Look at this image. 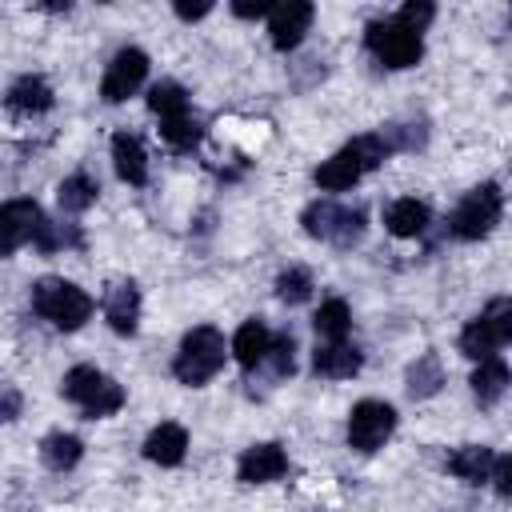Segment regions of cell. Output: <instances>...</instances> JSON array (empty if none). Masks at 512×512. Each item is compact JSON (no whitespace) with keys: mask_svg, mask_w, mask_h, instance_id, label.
<instances>
[{"mask_svg":"<svg viewBox=\"0 0 512 512\" xmlns=\"http://www.w3.org/2000/svg\"><path fill=\"white\" fill-rule=\"evenodd\" d=\"M388 152H392V148H388L384 132L356 136V140H348L340 152H332V156L316 168V184H320L324 192H344V188H352L360 176H368Z\"/></svg>","mask_w":512,"mask_h":512,"instance_id":"cell-1","label":"cell"},{"mask_svg":"<svg viewBox=\"0 0 512 512\" xmlns=\"http://www.w3.org/2000/svg\"><path fill=\"white\" fill-rule=\"evenodd\" d=\"M32 312L60 332H76L92 316V296L84 288H76L72 280L44 276L32 284Z\"/></svg>","mask_w":512,"mask_h":512,"instance_id":"cell-2","label":"cell"},{"mask_svg":"<svg viewBox=\"0 0 512 512\" xmlns=\"http://www.w3.org/2000/svg\"><path fill=\"white\" fill-rule=\"evenodd\" d=\"M220 368H224V336H220L216 328H208V324L192 328V332L180 340V352H176V360H172L176 380L196 388V384H208Z\"/></svg>","mask_w":512,"mask_h":512,"instance_id":"cell-3","label":"cell"},{"mask_svg":"<svg viewBox=\"0 0 512 512\" xmlns=\"http://www.w3.org/2000/svg\"><path fill=\"white\" fill-rule=\"evenodd\" d=\"M500 212H504V196H500V188L492 180H484L472 192H464V200L452 208L448 236L452 240H480L500 224Z\"/></svg>","mask_w":512,"mask_h":512,"instance_id":"cell-4","label":"cell"},{"mask_svg":"<svg viewBox=\"0 0 512 512\" xmlns=\"http://www.w3.org/2000/svg\"><path fill=\"white\" fill-rule=\"evenodd\" d=\"M60 392H64V400H72L84 416H112L120 404H124V388L112 380V376H104L100 368H92V364H76L68 376H64V384H60Z\"/></svg>","mask_w":512,"mask_h":512,"instance_id":"cell-5","label":"cell"},{"mask_svg":"<svg viewBox=\"0 0 512 512\" xmlns=\"http://www.w3.org/2000/svg\"><path fill=\"white\" fill-rule=\"evenodd\" d=\"M512 344V300L496 296L488 300V308L460 332V352L472 360H488L496 348Z\"/></svg>","mask_w":512,"mask_h":512,"instance_id":"cell-6","label":"cell"},{"mask_svg":"<svg viewBox=\"0 0 512 512\" xmlns=\"http://www.w3.org/2000/svg\"><path fill=\"white\" fill-rule=\"evenodd\" d=\"M364 44H368V52H372L380 64H388V68H412V64L424 56L420 32H412V28L400 24L396 16L372 20V24L364 28Z\"/></svg>","mask_w":512,"mask_h":512,"instance_id":"cell-7","label":"cell"},{"mask_svg":"<svg viewBox=\"0 0 512 512\" xmlns=\"http://www.w3.org/2000/svg\"><path fill=\"white\" fill-rule=\"evenodd\" d=\"M300 220H304L308 236L332 240L336 248H352L364 236V208H348V204H336V200H312Z\"/></svg>","mask_w":512,"mask_h":512,"instance_id":"cell-8","label":"cell"},{"mask_svg":"<svg viewBox=\"0 0 512 512\" xmlns=\"http://www.w3.org/2000/svg\"><path fill=\"white\" fill-rule=\"evenodd\" d=\"M396 428V408L384 400H360L348 416V444L356 452H376Z\"/></svg>","mask_w":512,"mask_h":512,"instance_id":"cell-9","label":"cell"},{"mask_svg":"<svg viewBox=\"0 0 512 512\" xmlns=\"http://www.w3.org/2000/svg\"><path fill=\"white\" fill-rule=\"evenodd\" d=\"M144 76H148V56H144L140 48H120V52L112 56V64L104 68L100 96H104L108 104H120V100H128V96L144 84Z\"/></svg>","mask_w":512,"mask_h":512,"instance_id":"cell-10","label":"cell"},{"mask_svg":"<svg viewBox=\"0 0 512 512\" xmlns=\"http://www.w3.org/2000/svg\"><path fill=\"white\" fill-rule=\"evenodd\" d=\"M44 212H40V204L36 200H8L4 208H0V252L4 256H12L20 244H36V236H40V228H44Z\"/></svg>","mask_w":512,"mask_h":512,"instance_id":"cell-11","label":"cell"},{"mask_svg":"<svg viewBox=\"0 0 512 512\" xmlns=\"http://www.w3.org/2000/svg\"><path fill=\"white\" fill-rule=\"evenodd\" d=\"M312 12H316V8H312L308 0H288V4H276V8H272V16H268L272 44H276L280 52L296 48V44L304 40L308 24H312Z\"/></svg>","mask_w":512,"mask_h":512,"instance_id":"cell-12","label":"cell"},{"mask_svg":"<svg viewBox=\"0 0 512 512\" xmlns=\"http://www.w3.org/2000/svg\"><path fill=\"white\" fill-rule=\"evenodd\" d=\"M360 360L364 356H360L356 344H348V340H324L312 352V372L324 376V380H348V376L360 372Z\"/></svg>","mask_w":512,"mask_h":512,"instance_id":"cell-13","label":"cell"},{"mask_svg":"<svg viewBox=\"0 0 512 512\" xmlns=\"http://www.w3.org/2000/svg\"><path fill=\"white\" fill-rule=\"evenodd\" d=\"M240 480L244 484H268V480H280L288 472V456L280 444H252L244 456H240Z\"/></svg>","mask_w":512,"mask_h":512,"instance_id":"cell-14","label":"cell"},{"mask_svg":"<svg viewBox=\"0 0 512 512\" xmlns=\"http://www.w3.org/2000/svg\"><path fill=\"white\" fill-rule=\"evenodd\" d=\"M104 316L112 324V332L120 336H132L136 332V320H140V288L132 280H116L104 296Z\"/></svg>","mask_w":512,"mask_h":512,"instance_id":"cell-15","label":"cell"},{"mask_svg":"<svg viewBox=\"0 0 512 512\" xmlns=\"http://www.w3.org/2000/svg\"><path fill=\"white\" fill-rule=\"evenodd\" d=\"M184 452H188V432H184L180 424H172V420L156 424V428L148 432V440H144V456H148L152 464H160V468L180 464Z\"/></svg>","mask_w":512,"mask_h":512,"instance_id":"cell-16","label":"cell"},{"mask_svg":"<svg viewBox=\"0 0 512 512\" xmlns=\"http://www.w3.org/2000/svg\"><path fill=\"white\" fill-rule=\"evenodd\" d=\"M112 164H116V176H120L124 184H144V180H148V156H144L140 136L116 132V136H112Z\"/></svg>","mask_w":512,"mask_h":512,"instance_id":"cell-17","label":"cell"},{"mask_svg":"<svg viewBox=\"0 0 512 512\" xmlns=\"http://www.w3.org/2000/svg\"><path fill=\"white\" fill-rule=\"evenodd\" d=\"M52 108V88L44 76H20L8 88V112L12 116H40Z\"/></svg>","mask_w":512,"mask_h":512,"instance_id":"cell-18","label":"cell"},{"mask_svg":"<svg viewBox=\"0 0 512 512\" xmlns=\"http://www.w3.org/2000/svg\"><path fill=\"white\" fill-rule=\"evenodd\" d=\"M492 468H496V456L488 444H464L448 456V472L460 476L464 484H484L492 480Z\"/></svg>","mask_w":512,"mask_h":512,"instance_id":"cell-19","label":"cell"},{"mask_svg":"<svg viewBox=\"0 0 512 512\" xmlns=\"http://www.w3.org/2000/svg\"><path fill=\"white\" fill-rule=\"evenodd\" d=\"M268 348H272V332L264 320H244L232 336V356L244 364V368H256L268 360Z\"/></svg>","mask_w":512,"mask_h":512,"instance_id":"cell-20","label":"cell"},{"mask_svg":"<svg viewBox=\"0 0 512 512\" xmlns=\"http://www.w3.org/2000/svg\"><path fill=\"white\" fill-rule=\"evenodd\" d=\"M384 224L392 236H420L428 228V204L416 196H400L384 208Z\"/></svg>","mask_w":512,"mask_h":512,"instance_id":"cell-21","label":"cell"},{"mask_svg":"<svg viewBox=\"0 0 512 512\" xmlns=\"http://www.w3.org/2000/svg\"><path fill=\"white\" fill-rule=\"evenodd\" d=\"M508 384H512V372H508V364L496 360V356L480 360V368L472 372V392H476V400H480L484 408L496 404V400L508 392Z\"/></svg>","mask_w":512,"mask_h":512,"instance_id":"cell-22","label":"cell"},{"mask_svg":"<svg viewBox=\"0 0 512 512\" xmlns=\"http://www.w3.org/2000/svg\"><path fill=\"white\" fill-rule=\"evenodd\" d=\"M404 384H408V396H412V400H428V396H436V392H440V384H444L440 356H436V352H424V356L408 368Z\"/></svg>","mask_w":512,"mask_h":512,"instance_id":"cell-23","label":"cell"},{"mask_svg":"<svg viewBox=\"0 0 512 512\" xmlns=\"http://www.w3.org/2000/svg\"><path fill=\"white\" fill-rule=\"evenodd\" d=\"M80 456H84V444H80V436H72V432H48V436L40 440V460H44L52 472L72 468Z\"/></svg>","mask_w":512,"mask_h":512,"instance_id":"cell-24","label":"cell"},{"mask_svg":"<svg viewBox=\"0 0 512 512\" xmlns=\"http://www.w3.org/2000/svg\"><path fill=\"white\" fill-rule=\"evenodd\" d=\"M148 108L160 116V124L180 120V116L192 112V108H188V92H184L176 80H160V84H152V92H148Z\"/></svg>","mask_w":512,"mask_h":512,"instance_id":"cell-25","label":"cell"},{"mask_svg":"<svg viewBox=\"0 0 512 512\" xmlns=\"http://www.w3.org/2000/svg\"><path fill=\"white\" fill-rule=\"evenodd\" d=\"M96 192H100V184H96L88 172H72V176L60 180L56 200H60L64 212H84L88 204H96Z\"/></svg>","mask_w":512,"mask_h":512,"instance_id":"cell-26","label":"cell"},{"mask_svg":"<svg viewBox=\"0 0 512 512\" xmlns=\"http://www.w3.org/2000/svg\"><path fill=\"white\" fill-rule=\"evenodd\" d=\"M312 324H316V336H320V340H344L348 328H352V312H348L344 300H324V304L316 308Z\"/></svg>","mask_w":512,"mask_h":512,"instance_id":"cell-27","label":"cell"},{"mask_svg":"<svg viewBox=\"0 0 512 512\" xmlns=\"http://www.w3.org/2000/svg\"><path fill=\"white\" fill-rule=\"evenodd\" d=\"M276 296H280L284 304H304V300L312 296V272L300 268V264L284 268V272L276 276Z\"/></svg>","mask_w":512,"mask_h":512,"instance_id":"cell-28","label":"cell"},{"mask_svg":"<svg viewBox=\"0 0 512 512\" xmlns=\"http://www.w3.org/2000/svg\"><path fill=\"white\" fill-rule=\"evenodd\" d=\"M160 136L172 144V148H196L200 144V136H204V124H200V116L196 112H188V116H180V120H168V124H160Z\"/></svg>","mask_w":512,"mask_h":512,"instance_id":"cell-29","label":"cell"},{"mask_svg":"<svg viewBox=\"0 0 512 512\" xmlns=\"http://www.w3.org/2000/svg\"><path fill=\"white\" fill-rule=\"evenodd\" d=\"M80 244H84L80 228H72V224H52V220H44V228H40V236H36V248H40V252H60V248H80Z\"/></svg>","mask_w":512,"mask_h":512,"instance_id":"cell-30","label":"cell"},{"mask_svg":"<svg viewBox=\"0 0 512 512\" xmlns=\"http://www.w3.org/2000/svg\"><path fill=\"white\" fill-rule=\"evenodd\" d=\"M296 344H292V336L288 332H280V336H272V348H268V368H272V376H292V368H296Z\"/></svg>","mask_w":512,"mask_h":512,"instance_id":"cell-31","label":"cell"},{"mask_svg":"<svg viewBox=\"0 0 512 512\" xmlns=\"http://www.w3.org/2000/svg\"><path fill=\"white\" fill-rule=\"evenodd\" d=\"M432 16H436V8H432V4H424V0H412V4H404V8L396 12V20H400V24H408L412 32H424V28L432 24Z\"/></svg>","mask_w":512,"mask_h":512,"instance_id":"cell-32","label":"cell"},{"mask_svg":"<svg viewBox=\"0 0 512 512\" xmlns=\"http://www.w3.org/2000/svg\"><path fill=\"white\" fill-rule=\"evenodd\" d=\"M492 484H496L500 496H512V452L496 460V468H492Z\"/></svg>","mask_w":512,"mask_h":512,"instance_id":"cell-33","label":"cell"},{"mask_svg":"<svg viewBox=\"0 0 512 512\" xmlns=\"http://www.w3.org/2000/svg\"><path fill=\"white\" fill-rule=\"evenodd\" d=\"M232 12L244 16V20H252V16H272V4H264V0H256V4H232Z\"/></svg>","mask_w":512,"mask_h":512,"instance_id":"cell-34","label":"cell"},{"mask_svg":"<svg viewBox=\"0 0 512 512\" xmlns=\"http://www.w3.org/2000/svg\"><path fill=\"white\" fill-rule=\"evenodd\" d=\"M212 12V4H176V16L180 20H200V16H208Z\"/></svg>","mask_w":512,"mask_h":512,"instance_id":"cell-35","label":"cell"},{"mask_svg":"<svg viewBox=\"0 0 512 512\" xmlns=\"http://www.w3.org/2000/svg\"><path fill=\"white\" fill-rule=\"evenodd\" d=\"M16 412H20V392L8 384L4 388V420H16Z\"/></svg>","mask_w":512,"mask_h":512,"instance_id":"cell-36","label":"cell"}]
</instances>
